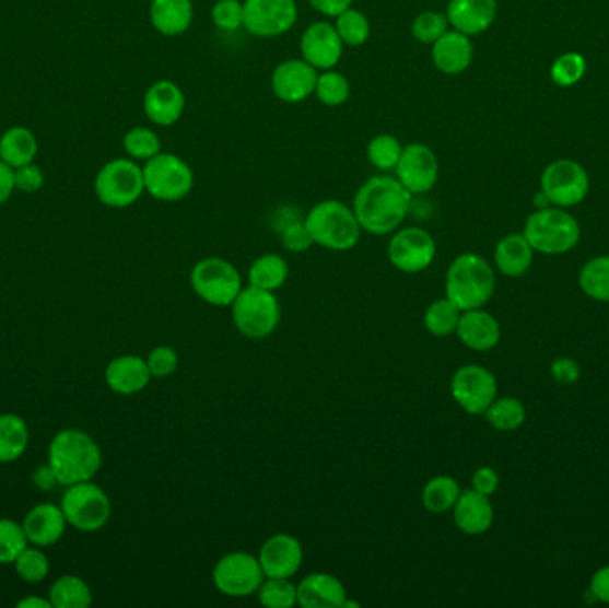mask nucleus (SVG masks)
<instances>
[{
  "instance_id": "32",
  "label": "nucleus",
  "mask_w": 609,
  "mask_h": 608,
  "mask_svg": "<svg viewBox=\"0 0 609 608\" xmlns=\"http://www.w3.org/2000/svg\"><path fill=\"white\" fill-rule=\"evenodd\" d=\"M460 483L449 475H438L428 480L422 489V505L432 514H446L453 511L460 498Z\"/></svg>"
},
{
  "instance_id": "28",
  "label": "nucleus",
  "mask_w": 609,
  "mask_h": 608,
  "mask_svg": "<svg viewBox=\"0 0 609 608\" xmlns=\"http://www.w3.org/2000/svg\"><path fill=\"white\" fill-rule=\"evenodd\" d=\"M149 19L159 34L175 38L188 33L195 20V5L192 0H152Z\"/></svg>"
},
{
  "instance_id": "56",
  "label": "nucleus",
  "mask_w": 609,
  "mask_h": 608,
  "mask_svg": "<svg viewBox=\"0 0 609 608\" xmlns=\"http://www.w3.org/2000/svg\"><path fill=\"white\" fill-rule=\"evenodd\" d=\"M33 482L36 488L42 489V491H48V489H52L58 480L54 477L52 469L50 466H42V468L36 469L33 475Z\"/></svg>"
},
{
  "instance_id": "45",
  "label": "nucleus",
  "mask_w": 609,
  "mask_h": 608,
  "mask_svg": "<svg viewBox=\"0 0 609 608\" xmlns=\"http://www.w3.org/2000/svg\"><path fill=\"white\" fill-rule=\"evenodd\" d=\"M586 59L579 52H566L554 61L551 78L558 86L571 87L585 78Z\"/></svg>"
},
{
  "instance_id": "8",
  "label": "nucleus",
  "mask_w": 609,
  "mask_h": 608,
  "mask_svg": "<svg viewBox=\"0 0 609 608\" xmlns=\"http://www.w3.org/2000/svg\"><path fill=\"white\" fill-rule=\"evenodd\" d=\"M143 194V166L138 165V161L130 157L110 160L96 174L95 195L107 208H130Z\"/></svg>"
},
{
  "instance_id": "49",
  "label": "nucleus",
  "mask_w": 609,
  "mask_h": 608,
  "mask_svg": "<svg viewBox=\"0 0 609 608\" xmlns=\"http://www.w3.org/2000/svg\"><path fill=\"white\" fill-rule=\"evenodd\" d=\"M150 373L152 377L164 378L169 377L173 373L177 372L178 355L175 348L172 347H157L149 353L147 359Z\"/></svg>"
},
{
  "instance_id": "23",
  "label": "nucleus",
  "mask_w": 609,
  "mask_h": 608,
  "mask_svg": "<svg viewBox=\"0 0 609 608\" xmlns=\"http://www.w3.org/2000/svg\"><path fill=\"white\" fill-rule=\"evenodd\" d=\"M475 59V45L470 36L449 30L432 45V63L444 75H460Z\"/></svg>"
},
{
  "instance_id": "43",
  "label": "nucleus",
  "mask_w": 609,
  "mask_h": 608,
  "mask_svg": "<svg viewBox=\"0 0 609 608\" xmlns=\"http://www.w3.org/2000/svg\"><path fill=\"white\" fill-rule=\"evenodd\" d=\"M449 30H452L449 20L442 11H422L413 19L412 27H410L413 38L424 45L435 44Z\"/></svg>"
},
{
  "instance_id": "14",
  "label": "nucleus",
  "mask_w": 609,
  "mask_h": 608,
  "mask_svg": "<svg viewBox=\"0 0 609 608\" xmlns=\"http://www.w3.org/2000/svg\"><path fill=\"white\" fill-rule=\"evenodd\" d=\"M390 265L403 273L428 270L437 256V243L430 232L421 227H399L393 232L389 248Z\"/></svg>"
},
{
  "instance_id": "12",
  "label": "nucleus",
  "mask_w": 609,
  "mask_h": 608,
  "mask_svg": "<svg viewBox=\"0 0 609 608\" xmlns=\"http://www.w3.org/2000/svg\"><path fill=\"white\" fill-rule=\"evenodd\" d=\"M540 186L552 206L569 209L585 200L590 191V179L577 161L558 160L543 169Z\"/></svg>"
},
{
  "instance_id": "24",
  "label": "nucleus",
  "mask_w": 609,
  "mask_h": 608,
  "mask_svg": "<svg viewBox=\"0 0 609 608\" xmlns=\"http://www.w3.org/2000/svg\"><path fill=\"white\" fill-rule=\"evenodd\" d=\"M348 593L330 573H311L297 584V605L303 608H342Z\"/></svg>"
},
{
  "instance_id": "11",
  "label": "nucleus",
  "mask_w": 609,
  "mask_h": 608,
  "mask_svg": "<svg viewBox=\"0 0 609 608\" xmlns=\"http://www.w3.org/2000/svg\"><path fill=\"white\" fill-rule=\"evenodd\" d=\"M61 508L67 522L82 531L101 530L110 517L109 496L92 480L68 486L61 500Z\"/></svg>"
},
{
  "instance_id": "13",
  "label": "nucleus",
  "mask_w": 609,
  "mask_h": 608,
  "mask_svg": "<svg viewBox=\"0 0 609 608\" xmlns=\"http://www.w3.org/2000/svg\"><path fill=\"white\" fill-rule=\"evenodd\" d=\"M497 378L480 364L458 367L452 378V395L461 411L481 416L497 398Z\"/></svg>"
},
{
  "instance_id": "31",
  "label": "nucleus",
  "mask_w": 609,
  "mask_h": 608,
  "mask_svg": "<svg viewBox=\"0 0 609 608\" xmlns=\"http://www.w3.org/2000/svg\"><path fill=\"white\" fill-rule=\"evenodd\" d=\"M30 446V429L20 416H0V464L15 463Z\"/></svg>"
},
{
  "instance_id": "9",
  "label": "nucleus",
  "mask_w": 609,
  "mask_h": 608,
  "mask_svg": "<svg viewBox=\"0 0 609 608\" xmlns=\"http://www.w3.org/2000/svg\"><path fill=\"white\" fill-rule=\"evenodd\" d=\"M191 288L198 299L216 307H231L243 290L241 273L231 261L206 257L192 266Z\"/></svg>"
},
{
  "instance_id": "44",
  "label": "nucleus",
  "mask_w": 609,
  "mask_h": 608,
  "mask_svg": "<svg viewBox=\"0 0 609 608\" xmlns=\"http://www.w3.org/2000/svg\"><path fill=\"white\" fill-rule=\"evenodd\" d=\"M27 542L24 526L13 519H0V564H13Z\"/></svg>"
},
{
  "instance_id": "54",
  "label": "nucleus",
  "mask_w": 609,
  "mask_h": 608,
  "mask_svg": "<svg viewBox=\"0 0 609 608\" xmlns=\"http://www.w3.org/2000/svg\"><path fill=\"white\" fill-rule=\"evenodd\" d=\"M590 593L600 604H609V565L595 571L590 580Z\"/></svg>"
},
{
  "instance_id": "20",
  "label": "nucleus",
  "mask_w": 609,
  "mask_h": 608,
  "mask_svg": "<svg viewBox=\"0 0 609 608\" xmlns=\"http://www.w3.org/2000/svg\"><path fill=\"white\" fill-rule=\"evenodd\" d=\"M143 112L154 126H175L186 112L183 87L169 79H161L144 93Z\"/></svg>"
},
{
  "instance_id": "5",
  "label": "nucleus",
  "mask_w": 609,
  "mask_h": 608,
  "mask_svg": "<svg viewBox=\"0 0 609 608\" xmlns=\"http://www.w3.org/2000/svg\"><path fill=\"white\" fill-rule=\"evenodd\" d=\"M523 234L532 250L543 256H562L577 247L581 227L576 218L566 213L565 209L551 206L529 214Z\"/></svg>"
},
{
  "instance_id": "22",
  "label": "nucleus",
  "mask_w": 609,
  "mask_h": 608,
  "mask_svg": "<svg viewBox=\"0 0 609 608\" xmlns=\"http://www.w3.org/2000/svg\"><path fill=\"white\" fill-rule=\"evenodd\" d=\"M456 336L475 352H489L501 341V325L494 314L480 309L461 311Z\"/></svg>"
},
{
  "instance_id": "52",
  "label": "nucleus",
  "mask_w": 609,
  "mask_h": 608,
  "mask_svg": "<svg viewBox=\"0 0 609 608\" xmlns=\"http://www.w3.org/2000/svg\"><path fill=\"white\" fill-rule=\"evenodd\" d=\"M551 373L560 384H574L579 378L581 370L576 361L563 358L552 362Z\"/></svg>"
},
{
  "instance_id": "50",
  "label": "nucleus",
  "mask_w": 609,
  "mask_h": 608,
  "mask_svg": "<svg viewBox=\"0 0 609 608\" xmlns=\"http://www.w3.org/2000/svg\"><path fill=\"white\" fill-rule=\"evenodd\" d=\"M44 169L39 168L38 165L30 163V165L15 168V188L22 194H36L44 188Z\"/></svg>"
},
{
  "instance_id": "38",
  "label": "nucleus",
  "mask_w": 609,
  "mask_h": 608,
  "mask_svg": "<svg viewBox=\"0 0 609 608\" xmlns=\"http://www.w3.org/2000/svg\"><path fill=\"white\" fill-rule=\"evenodd\" d=\"M314 95H316L317 101L321 102L323 106H344L346 102L350 101V79L346 78L344 73L337 72L336 68L323 70V72H319V75H317L316 92H314Z\"/></svg>"
},
{
  "instance_id": "10",
  "label": "nucleus",
  "mask_w": 609,
  "mask_h": 608,
  "mask_svg": "<svg viewBox=\"0 0 609 608\" xmlns=\"http://www.w3.org/2000/svg\"><path fill=\"white\" fill-rule=\"evenodd\" d=\"M265 578L259 559L246 551L226 553L212 570V584L229 598H250Z\"/></svg>"
},
{
  "instance_id": "21",
  "label": "nucleus",
  "mask_w": 609,
  "mask_h": 608,
  "mask_svg": "<svg viewBox=\"0 0 609 608\" xmlns=\"http://www.w3.org/2000/svg\"><path fill=\"white\" fill-rule=\"evenodd\" d=\"M452 30L467 36H478L489 31L497 16V0H449L446 8Z\"/></svg>"
},
{
  "instance_id": "41",
  "label": "nucleus",
  "mask_w": 609,
  "mask_h": 608,
  "mask_svg": "<svg viewBox=\"0 0 609 608\" xmlns=\"http://www.w3.org/2000/svg\"><path fill=\"white\" fill-rule=\"evenodd\" d=\"M405 145L393 135H376L367 143V160L379 172H390L398 166Z\"/></svg>"
},
{
  "instance_id": "16",
  "label": "nucleus",
  "mask_w": 609,
  "mask_h": 608,
  "mask_svg": "<svg viewBox=\"0 0 609 608\" xmlns=\"http://www.w3.org/2000/svg\"><path fill=\"white\" fill-rule=\"evenodd\" d=\"M396 179L403 184L405 188L418 197L426 195L437 186L438 166L437 154L424 143H408L405 145L403 154L399 157L396 166Z\"/></svg>"
},
{
  "instance_id": "25",
  "label": "nucleus",
  "mask_w": 609,
  "mask_h": 608,
  "mask_svg": "<svg viewBox=\"0 0 609 608\" xmlns=\"http://www.w3.org/2000/svg\"><path fill=\"white\" fill-rule=\"evenodd\" d=\"M453 519L456 528L467 536H481L494 523V507L490 496H484L472 488L461 491L453 507Z\"/></svg>"
},
{
  "instance_id": "7",
  "label": "nucleus",
  "mask_w": 609,
  "mask_h": 608,
  "mask_svg": "<svg viewBox=\"0 0 609 608\" xmlns=\"http://www.w3.org/2000/svg\"><path fill=\"white\" fill-rule=\"evenodd\" d=\"M231 307L235 329L245 338L259 341L271 336L279 327V299L271 291L259 290L254 285L243 288Z\"/></svg>"
},
{
  "instance_id": "2",
  "label": "nucleus",
  "mask_w": 609,
  "mask_h": 608,
  "mask_svg": "<svg viewBox=\"0 0 609 608\" xmlns=\"http://www.w3.org/2000/svg\"><path fill=\"white\" fill-rule=\"evenodd\" d=\"M48 466L61 486L87 482L101 471V446L82 430H61L48 446Z\"/></svg>"
},
{
  "instance_id": "1",
  "label": "nucleus",
  "mask_w": 609,
  "mask_h": 608,
  "mask_svg": "<svg viewBox=\"0 0 609 608\" xmlns=\"http://www.w3.org/2000/svg\"><path fill=\"white\" fill-rule=\"evenodd\" d=\"M412 198L396 175H375L356 189L351 208L362 231L373 236H389L403 225Z\"/></svg>"
},
{
  "instance_id": "53",
  "label": "nucleus",
  "mask_w": 609,
  "mask_h": 608,
  "mask_svg": "<svg viewBox=\"0 0 609 608\" xmlns=\"http://www.w3.org/2000/svg\"><path fill=\"white\" fill-rule=\"evenodd\" d=\"M308 4L319 15L327 16V19H337L346 10H350L353 0H308Z\"/></svg>"
},
{
  "instance_id": "30",
  "label": "nucleus",
  "mask_w": 609,
  "mask_h": 608,
  "mask_svg": "<svg viewBox=\"0 0 609 608\" xmlns=\"http://www.w3.org/2000/svg\"><path fill=\"white\" fill-rule=\"evenodd\" d=\"M38 154V140L27 127H10L0 136V160L11 168L30 165Z\"/></svg>"
},
{
  "instance_id": "48",
  "label": "nucleus",
  "mask_w": 609,
  "mask_h": 608,
  "mask_svg": "<svg viewBox=\"0 0 609 608\" xmlns=\"http://www.w3.org/2000/svg\"><path fill=\"white\" fill-rule=\"evenodd\" d=\"M280 242H282L283 248L293 254H303L307 252L308 248L314 247L313 236L308 232L307 225H305V218H293L289 220L288 223H283L279 227Z\"/></svg>"
},
{
  "instance_id": "29",
  "label": "nucleus",
  "mask_w": 609,
  "mask_h": 608,
  "mask_svg": "<svg viewBox=\"0 0 609 608\" xmlns=\"http://www.w3.org/2000/svg\"><path fill=\"white\" fill-rule=\"evenodd\" d=\"M535 250L524 234H508L495 245L494 261L504 277H523L531 268Z\"/></svg>"
},
{
  "instance_id": "46",
  "label": "nucleus",
  "mask_w": 609,
  "mask_h": 608,
  "mask_svg": "<svg viewBox=\"0 0 609 608\" xmlns=\"http://www.w3.org/2000/svg\"><path fill=\"white\" fill-rule=\"evenodd\" d=\"M13 564H15L16 575L27 584H38L47 578L50 571L47 556L36 548H25Z\"/></svg>"
},
{
  "instance_id": "36",
  "label": "nucleus",
  "mask_w": 609,
  "mask_h": 608,
  "mask_svg": "<svg viewBox=\"0 0 609 608\" xmlns=\"http://www.w3.org/2000/svg\"><path fill=\"white\" fill-rule=\"evenodd\" d=\"M483 416L495 430L514 432L526 423V407L517 398L504 396V398H495Z\"/></svg>"
},
{
  "instance_id": "17",
  "label": "nucleus",
  "mask_w": 609,
  "mask_h": 608,
  "mask_svg": "<svg viewBox=\"0 0 609 608\" xmlns=\"http://www.w3.org/2000/svg\"><path fill=\"white\" fill-rule=\"evenodd\" d=\"M346 45L337 33L336 25L327 20H317L303 31L300 38V52L308 65L317 72L331 70L341 63Z\"/></svg>"
},
{
  "instance_id": "37",
  "label": "nucleus",
  "mask_w": 609,
  "mask_h": 608,
  "mask_svg": "<svg viewBox=\"0 0 609 608\" xmlns=\"http://www.w3.org/2000/svg\"><path fill=\"white\" fill-rule=\"evenodd\" d=\"M461 311L458 305L453 304L452 300H435L426 313H424V327L428 332L437 336V338H447L452 334H456L458 321H460Z\"/></svg>"
},
{
  "instance_id": "19",
  "label": "nucleus",
  "mask_w": 609,
  "mask_h": 608,
  "mask_svg": "<svg viewBox=\"0 0 609 608\" xmlns=\"http://www.w3.org/2000/svg\"><path fill=\"white\" fill-rule=\"evenodd\" d=\"M266 578H293L303 564V546L291 534H274L259 550Z\"/></svg>"
},
{
  "instance_id": "18",
  "label": "nucleus",
  "mask_w": 609,
  "mask_h": 608,
  "mask_svg": "<svg viewBox=\"0 0 609 608\" xmlns=\"http://www.w3.org/2000/svg\"><path fill=\"white\" fill-rule=\"evenodd\" d=\"M317 75L305 59H285L271 73V92L285 104H302L316 92Z\"/></svg>"
},
{
  "instance_id": "39",
  "label": "nucleus",
  "mask_w": 609,
  "mask_h": 608,
  "mask_svg": "<svg viewBox=\"0 0 609 608\" xmlns=\"http://www.w3.org/2000/svg\"><path fill=\"white\" fill-rule=\"evenodd\" d=\"M333 25H336L337 33L341 36L342 44L346 47L356 49V47H362L370 42V19L362 11L355 10L353 5L350 10H346L344 13L333 19Z\"/></svg>"
},
{
  "instance_id": "51",
  "label": "nucleus",
  "mask_w": 609,
  "mask_h": 608,
  "mask_svg": "<svg viewBox=\"0 0 609 608\" xmlns=\"http://www.w3.org/2000/svg\"><path fill=\"white\" fill-rule=\"evenodd\" d=\"M472 489L484 496H492L500 489V473L490 466H481L472 475Z\"/></svg>"
},
{
  "instance_id": "58",
  "label": "nucleus",
  "mask_w": 609,
  "mask_h": 608,
  "mask_svg": "<svg viewBox=\"0 0 609 608\" xmlns=\"http://www.w3.org/2000/svg\"><path fill=\"white\" fill-rule=\"evenodd\" d=\"M532 203H535V208L537 209L551 208L552 206L551 200H549V197H547V195L543 194V191H540V194L535 195V200H532Z\"/></svg>"
},
{
  "instance_id": "42",
  "label": "nucleus",
  "mask_w": 609,
  "mask_h": 608,
  "mask_svg": "<svg viewBox=\"0 0 609 608\" xmlns=\"http://www.w3.org/2000/svg\"><path fill=\"white\" fill-rule=\"evenodd\" d=\"M257 598L268 608H291L297 605V585L291 578H265Z\"/></svg>"
},
{
  "instance_id": "6",
  "label": "nucleus",
  "mask_w": 609,
  "mask_h": 608,
  "mask_svg": "<svg viewBox=\"0 0 609 608\" xmlns=\"http://www.w3.org/2000/svg\"><path fill=\"white\" fill-rule=\"evenodd\" d=\"M144 191L159 202H180L195 188L188 161L172 152H159L143 165Z\"/></svg>"
},
{
  "instance_id": "26",
  "label": "nucleus",
  "mask_w": 609,
  "mask_h": 608,
  "mask_svg": "<svg viewBox=\"0 0 609 608\" xmlns=\"http://www.w3.org/2000/svg\"><path fill=\"white\" fill-rule=\"evenodd\" d=\"M67 516L63 508L54 503H39L24 517L25 536L36 546H52L67 530Z\"/></svg>"
},
{
  "instance_id": "3",
  "label": "nucleus",
  "mask_w": 609,
  "mask_h": 608,
  "mask_svg": "<svg viewBox=\"0 0 609 608\" xmlns=\"http://www.w3.org/2000/svg\"><path fill=\"white\" fill-rule=\"evenodd\" d=\"M314 245L331 252H348L359 245L362 227L348 203L328 198L317 202L305 217Z\"/></svg>"
},
{
  "instance_id": "33",
  "label": "nucleus",
  "mask_w": 609,
  "mask_h": 608,
  "mask_svg": "<svg viewBox=\"0 0 609 608\" xmlns=\"http://www.w3.org/2000/svg\"><path fill=\"white\" fill-rule=\"evenodd\" d=\"M289 266L288 261L279 254H265L259 259H255L250 266V285L259 290L274 291L280 290L288 282Z\"/></svg>"
},
{
  "instance_id": "35",
  "label": "nucleus",
  "mask_w": 609,
  "mask_h": 608,
  "mask_svg": "<svg viewBox=\"0 0 609 608\" xmlns=\"http://www.w3.org/2000/svg\"><path fill=\"white\" fill-rule=\"evenodd\" d=\"M50 601L54 608H87L93 601L92 589L79 576H61L50 587Z\"/></svg>"
},
{
  "instance_id": "4",
  "label": "nucleus",
  "mask_w": 609,
  "mask_h": 608,
  "mask_svg": "<svg viewBox=\"0 0 609 608\" xmlns=\"http://www.w3.org/2000/svg\"><path fill=\"white\" fill-rule=\"evenodd\" d=\"M494 291V268L478 254H461L447 268L446 296L460 311L480 309Z\"/></svg>"
},
{
  "instance_id": "55",
  "label": "nucleus",
  "mask_w": 609,
  "mask_h": 608,
  "mask_svg": "<svg viewBox=\"0 0 609 608\" xmlns=\"http://www.w3.org/2000/svg\"><path fill=\"white\" fill-rule=\"evenodd\" d=\"M15 189V168L0 160V206L10 200Z\"/></svg>"
},
{
  "instance_id": "15",
  "label": "nucleus",
  "mask_w": 609,
  "mask_h": 608,
  "mask_svg": "<svg viewBox=\"0 0 609 608\" xmlns=\"http://www.w3.org/2000/svg\"><path fill=\"white\" fill-rule=\"evenodd\" d=\"M245 30L257 38H279L296 25L300 8L296 0H243Z\"/></svg>"
},
{
  "instance_id": "34",
  "label": "nucleus",
  "mask_w": 609,
  "mask_h": 608,
  "mask_svg": "<svg viewBox=\"0 0 609 608\" xmlns=\"http://www.w3.org/2000/svg\"><path fill=\"white\" fill-rule=\"evenodd\" d=\"M577 282L588 299L609 304V256L594 257L586 262Z\"/></svg>"
},
{
  "instance_id": "40",
  "label": "nucleus",
  "mask_w": 609,
  "mask_h": 608,
  "mask_svg": "<svg viewBox=\"0 0 609 608\" xmlns=\"http://www.w3.org/2000/svg\"><path fill=\"white\" fill-rule=\"evenodd\" d=\"M124 150L130 160L149 161L159 152H163V143L157 132L152 131L150 127H132L124 136Z\"/></svg>"
},
{
  "instance_id": "47",
  "label": "nucleus",
  "mask_w": 609,
  "mask_h": 608,
  "mask_svg": "<svg viewBox=\"0 0 609 608\" xmlns=\"http://www.w3.org/2000/svg\"><path fill=\"white\" fill-rule=\"evenodd\" d=\"M211 20L220 31H239L245 27V2L243 0H216L211 10Z\"/></svg>"
},
{
  "instance_id": "27",
  "label": "nucleus",
  "mask_w": 609,
  "mask_h": 608,
  "mask_svg": "<svg viewBox=\"0 0 609 608\" xmlns=\"http://www.w3.org/2000/svg\"><path fill=\"white\" fill-rule=\"evenodd\" d=\"M152 373L149 364L140 355H121L109 362L106 370V382L110 391L130 396L143 391L149 386Z\"/></svg>"
},
{
  "instance_id": "57",
  "label": "nucleus",
  "mask_w": 609,
  "mask_h": 608,
  "mask_svg": "<svg viewBox=\"0 0 609 608\" xmlns=\"http://www.w3.org/2000/svg\"><path fill=\"white\" fill-rule=\"evenodd\" d=\"M19 608H54L52 601L50 599L36 598V596H31V598L22 599L16 605Z\"/></svg>"
}]
</instances>
